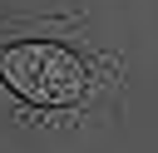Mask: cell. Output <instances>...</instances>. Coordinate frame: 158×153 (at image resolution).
I'll return each mask as SVG.
<instances>
[{
  "instance_id": "obj_1",
  "label": "cell",
  "mask_w": 158,
  "mask_h": 153,
  "mask_svg": "<svg viewBox=\"0 0 158 153\" xmlns=\"http://www.w3.org/2000/svg\"><path fill=\"white\" fill-rule=\"evenodd\" d=\"M0 84L40 109H64V104H79L89 94V69L64 44L25 39V44L0 49Z\"/></svg>"
}]
</instances>
